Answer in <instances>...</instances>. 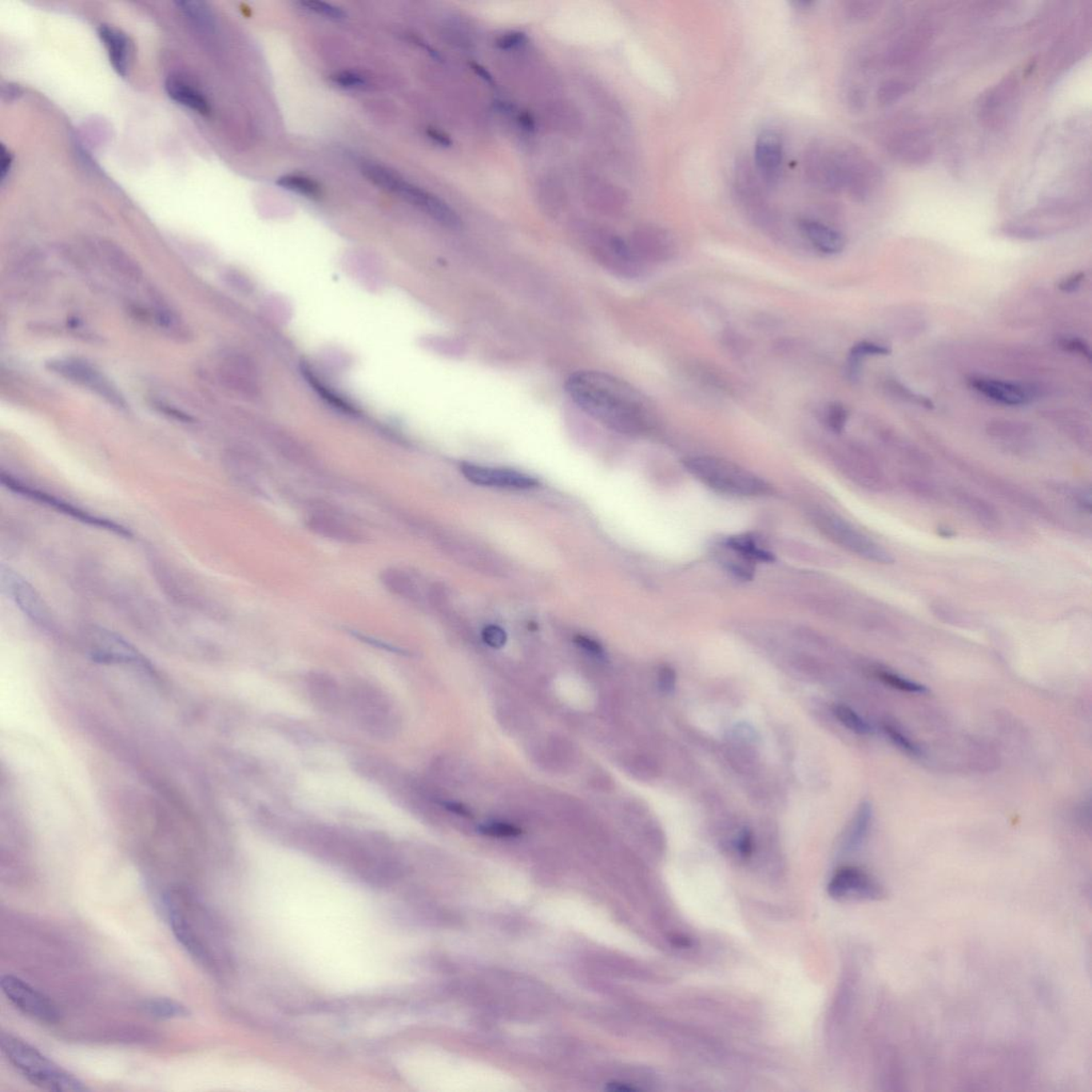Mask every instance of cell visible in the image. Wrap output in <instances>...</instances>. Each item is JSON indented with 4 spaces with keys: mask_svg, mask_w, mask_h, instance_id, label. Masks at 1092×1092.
Here are the masks:
<instances>
[{
    "mask_svg": "<svg viewBox=\"0 0 1092 1092\" xmlns=\"http://www.w3.org/2000/svg\"><path fill=\"white\" fill-rule=\"evenodd\" d=\"M566 390L586 414L621 434H642L652 424V407L646 397L609 373L575 372L567 379Z\"/></svg>",
    "mask_w": 1092,
    "mask_h": 1092,
    "instance_id": "cell-1",
    "label": "cell"
},
{
    "mask_svg": "<svg viewBox=\"0 0 1092 1092\" xmlns=\"http://www.w3.org/2000/svg\"><path fill=\"white\" fill-rule=\"evenodd\" d=\"M0 1047L11 1065L28 1082L43 1090L55 1092L89 1090V1088L77 1076L63 1069L53 1060L42 1054L38 1048L17 1036L3 1032L0 1036Z\"/></svg>",
    "mask_w": 1092,
    "mask_h": 1092,
    "instance_id": "cell-2",
    "label": "cell"
},
{
    "mask_svg": "<svg viewBox=\"0 0 1092 1092\" xmlns=\"http://www.w3.org/2000/svg\"><path fill=\"white\" fill-rule=\"evenodd\" d=\"M346 706L363 732L381 741L398 736L403 720L398 709L384 690L367 682H357L346 692Z\"/></svg>",
    "mask_w": 1092,
    "mask_h": 1092,
    "instance_id": "cell-3",
    "label": "cell"
},
{
    "mask_svg": "<svg viewBox=\"0 0 1092 1092\" xmlns=\"http://www.w3.org/2000/svg\"><path fill=\"white\" fill-rule=\"evenodd\" d=\"M683 464L690 475L718 493L736 498H762L773 492L764 479L718 456H692Z\"/></svg>",
    "mask_w": 1092,
    "mask_h": 1092,
    "instance_id": "cell-4",
    "label": "cell"
},
{
    "mask_svg": "<svg viewBox=\"0 0 1092 1092\" xmlns=\"http://www.w3.org/2000/svg\"><path fill=\"white\" fill-rule=\"evenodd\" d=\"M362 172L372 184L415 206L445 228L458 229L462 225L458 214L442 198L404 180L398 173L387 166L365 164L362 166Z\"/></svg>",
    "mask_w": 1092,
    "mask_h": 1092,
    "instance_id": "cell-5",
    "label": "cell"
},
{
    "mask_svg": "<svg viewBox=\"0 0 1092 1092\" xmlns=\"http://www.w3.org/2000/svg\"><path fill=\"white\" fill-rule=\"evenodd\" d=\"M810 519L825 537L849 553L879 565H892L895 562L889 551L841 516L815 509L810 514Z\"/></svg>",
    "mask_w": 1092,
    "mask_h": 1092,
    "instance_id": "cell-6",
    "label": "cell"
},
{
    "mask_svg": "<svg viewBox=\"0 0 1092 1092\" xmlns=\"http://www.w3.org/2000/svg\"><path fill=\"white\" fill-rule=\"evenodd\" d=\"M46 367L61 378L94 393L118 410H126L129 407L124 395L119 390L117 385L85 360L77 357H63V359L50 361Z\"/></svg>",
    "mask_w": 1092,
    "mask_h": 1092,
    "instance_id": "cell-7",
    "label": "cell"
},
{
    "mask_svg": "<svg viewBox=\"0 0 1092 1092\" xmlns=\"http://www.w3.org/2000/svg\"><path fill=\"white\" fill-rule=\"evenodd\" d=\"M843 192L856 202L872 198L881 180L880 171L861 150L847 146L837 148Z\"/></svg>",
    "mask_w": 1092,
    "mask_h": 1092,
    "instance_id": "cell-8",
    "label": "cell"
},
{
    "mask_svg": "<svg viewBox=\"0 0 1092 1092\" xmlns=\"http://www.w3.org/2000/svg\"><path fill=\"white\" fill-rule=\"evenodd\" d=\"M0 987L17 1010L31 1019L45 1024L61 1021V1011L49 996L17 976L3 975Z\"/></svg>",
    "mask_w": 1092,
    "mask_h": 1092,
    "instance_id": "cell-9",
    "label": "cell"
},
{
    "mask_svg": "<svg viewBox=\"0 0 1092 1092\" xmlns=\"http://www.w3.org/2000/svg\"><path fill=\"white\" fill-rule=\"evenodd\" d=\"M0 480H2L3 486L9 488L10 491L14 492V493L34 500V502L45 504L46 506L54 508L55 510L61 511L62 514H66L75 520H78V521L89 524L91 526L103 528V530L121 535V537H133V534L130 533V530H127V528L119 525L117 523L111 522L109 520L98 518V516L90 514L88 512L79 509V508L71 505V504L65 502V500H62L61 499H59L54 498L53 495L47 494L45 492L39 491L37 488L27 486V484L12 477L11 475H7L5 472H2Z\"/></svg>",
    "mask_w": 1092,
    "mask_h": 1092,
    "instance_id": "cell-10",
    "label": "cell"
},
{
    "mask_svg": "<svg viewBox=\"0 0 1092 1092\" xmlns=\"http://www.w3.org/2000/svg\"><path fill=\"white\" fill-rule=\"evenodd\" d=\"M756 169L749 161L736 162L734 176V192L738 203L744 208L753 220L762 225L772 224L773 218L766 202L763 187Z\"/></svg>",
    "mask_w": 1092,
    "mask_h": 1092,
    "instance_id": "cell-11",
    "label": "cell"
},
{
    "mask_svg": "<svg viewBox=\"0 0 1092 1092\" xmlns=\"http://www.w3.org/2000/svg\"><path fill=\"white\" fill-rule=\"evenodd\" d=\"M804 172L810 182L824 192H843L837 148L821 143L810 146L804 155Z\"/></svg>",
    "mask_w": 1092,
    "mask_h": 1092,
    "instance_id": "cell-12",
    "label": "cell"
},
{
    "mask_svg": "<svg viewBox=\"0 0 1092 1092\" xmlns=\"http://www.w3.org/2000/svg\"><path fill=\"white\" fill-rule=\"evenodd\" d=\"M89 654L94 662L102 664L133 665L145 671H153L148 659L124 639L108 630H94L90 637Z\"/></svg>",
    "mask_w": 1092,
    "mask_h": 1092,
    "instance_id": "cell-13",
    "label": "cell"
},
{
    "mask_svg": "<svg viewBox=\"0 0 1092 1092\" xmlns=\"http://www.w3.org/2000/svg\"><path fill=\"white\" fill-rule=\"evenodd\" d=\"M887 150L895 161L910 166L928 164L933 156V145L926 130L920 127H903L888 138Z\"/></svg>",
    "mask_w": 1092,
    "mask_h": 1092,
    "instance_id": "cell-14",
    "label": "cell"
},
{
    "mask_svg": "<svg viewBox=\"0 0 1092 1092\" xmlns=\"http://www.w3.org/2000/svg\"><path fill=\"white\" fill-rule=\"evenodd\" d=\"M830 896L837 900H880L885 892L868 873L857 868L839 869L830 880Z\"/></svg>",
    "mask_w": 1092,
    "mask_h": 1092,
    "instance_id": "cell-15",
    "label": "cell"
},
{
    "mask_svg": "<svg viewBox=\"0 0 1092 1092\" xmlns=\"http://www.w3.org/2000/svg\"><path fill=\"white\" fill-rule=\"evenodd\" d=\"M783 161L784 143L781 135L774 129L761 132L754 145V169L768 188L779 184Z\"/></svg>",
    "mask_w": 1092,
    "mask_h": 1092,
    "instance_id": "cell-16",
    "label": "cell"
},
{
    "mask_svg": "<svg viewBox=\"0 0 1092 1092\" xmlns=\"http://www.w3.org/2000/svg\"><path fill=\"white\" fill-rule=\"evenodd\" d=\"M218 375L224 387L247 397L260 394L261 379L256 363L242 353H229L222 359Z\"/></svg>",
    "mask_w": 1092,
    "mask_h": 1092,
    "instance_id": "cell-17",
    "label": "cell"
},
{
    "mask_svg": "<svg viewBox=\"0 0 1092 1092\" xmlns=\"http://www.w3.org/2000/svg\"><path fill=\"white\" fill-rule=\"evenodd\" d=\"M3 590L11 597L28 618L38 625H47L50 622V611L37 591L17 572L10 567L2 566L0 569Z\"/></svg>",
    "mask_w": 1092,
    "mask_h": 1092,
    "instance_id": "cell-18",
    "label": "cell"
},
{
    "mask_svg": "<svg viewBox=\"0 0 1092 1092\" xmlns=\"http://www.w3.org/2000/svg\"><path fill=\"white\" fill-rule=\"evenodd\" d=\"M166 906L170 926L178 942L198 963L210 964L208 947L201 938V933L185 915V909L180 900L170 894L166 897Z\"/></svg>",
    "mask_w": 1092,
    "mask_h": 1092,
    "instance_id": "cell-19",
    "label": "cell"
},
{
    "mask_svg": "<svg viewBox=\"0 0 1092 1092\" xmlns=\"http://www.w3.org/2000/svg\"><path fill=\"white\" fill-rule=\"evenodd\" d=\"M841 472L861 488L883 492L889 487L887 475L876 460L867 452L853 450L837 460Z\"/></svg>",
    "mask_w": 1092,
    "mask_h": 1092,
    "instance_id": "cell-20",
    "label": "cell"
},
{
    "mask_svg": "<svg viewBox=\"0 0 1092 1092\" xmlns=\"http://www.w3.org/2000/svg\"><path fill=\"white\" fill-rule=\"evenodd\" d=\"M1016 92H1018V82L1015 77L1010 76L1004 78L980 95L977 107H979V117L984 124L991 127L1002 124L1014 104Z\"/></svg>",
    "mask_w": 1092,
    "mask_h": 1092,
    "instance_id": "cell-21",
    "label": "cell"
},
{
    "mask_svg": "<svg viewBox=\"0 0 1092 1092\" xmlns=\"http://www.w3.org/2000/svg\"><path fill=\"white\" fill-rule=\"evenodd\" d=\"M304 685L309 701L321 712L335 714L346 705V692L328 673L313 671L305 677Z\"/></svg>",
    "mask_w": 1092,
    "mask_h": 1092,
    "instance_id": "cell-22",
    "label": "cell"
},
{
    "mask_svg": "<svg viewBox=\"0 0 1092 1092\" xmlns=\"http://www.w3.org/2000/svg\"><path fill=\"white\" fill-rule=\"evenodd\" d=\"M630 245L641 263L665 261L670 260L675 253V241L673 235L657 226H646L639 229Z\"/></svg>",
    "mask_w": 1092,
    "mask_h": 1092,
    "instance_id": "cell-23",
    "label": "cell"
},
{
    "mask_svg": "<svg viewBox=\"0 0 1092 1092\" xmlns=\"http://www.w3.org/2000/svg\"><path fill=\"white\" fill-rule=\"evenodd\" d=\"M970 387L979 394L1008 407H1020L1031 403L1034 393L1026 385L1008 381L974 377L968 380Z\"/></svg>",
    "mask_w": 1092,
    "mask_h": 1092,
    "instance_id": "cell-24",
    "label": "cell"
},
{
    "mask_svg": "<svg viewBox=\"0 0 1092 1092\" xmlns=\"http://www.w3.org/2000/svg\"><path fill=\"white\" fill-rule=\"evenodd\" d=\"M462 472L468 482L478 486L507 488H530L539 483L530 476L504 468H490L463 463Z\"/></svg>",
    "mask_w": 1092,
    "mask_h": 1092,
    "instance_id": "cell-25",
    "label": "cell"
},
{
    "mask_svg": "<svg viewBox=\"0 0 1092 1092\" xmlns=\"http://www.w3.org/2000/svg\"><path fill=\"white\" fill-rule=\"evenodd\" d=\"M99 38L108 53L111 65L119 75L125 77L132 66L134 46L126 34L116 27L102 25Z\"/></svg>",
    "mask_w": 1092,
    "mask_h": 1092,
    "instance_id": "cell-26",
    "label": "cell"
},
{
    "mask_svg": "<svg viewBox=\"0 0 1092 1092\" xmlns=\"http://www.w3.org/2000/svg\"><path fill=\"white\" fill-rule=\"evenodd\" d=\"M802 236L812 245L818 252L826 256H836L843 251L846 240L843 234L827 224L817 220L801 219L798 222Z\"/></svg>",
    "mask_w": 1092,
    "mask_h": 1092,
    "instance_id": "cell-27",
    "label": "cell"
},
{
    "mask_svg": "<svg viewBox=\"0 0 1092 1092\" xmlns=\"http://www.w3.org/2000/svg\"><path fill=\"white\" fill-rule=\"evenodd\" d=\"M307 526L313 533L325 539L345 544L362 542V535L348 523L341 521L335 516L325 514H314L307 520Z\"/></svg>",
    "mask_w": 1092,
    "mask_h": 1092,
    "instance_id": "cell-28",
    "label": "cell"
},
{
    "mask_svg": "<svg viewBox=\"0 0 1092 1092\" xmlns=\"http://www.w3.org/2000/svg\"><path fill=\"white\" fill-rule=\"evenodd\" d=\"M952 495L957 506L966 512L968 516H971L979 525L987 528V530H992V528L999 526L1000 521L999 511L986 499L963 490H954Z\"/></svg>",
    "mask_w": 1092,
    "mask_h": 1092,
    "instance_id": "cell-29",
    "label": "cell"
},
{
    "mask_svg": "<svg viewBox=\"0 0 1092 1092\" xmlns=\"http://www.w3.org/2000/svg\"><path fill=\"white\" fill-rule=\"evenodd\" d=\"M166 91L171 99L186 108L198 113L208 114L210 105L208 98L200 91L193 88L189 83L177 77H169L166 82Z\"/></svg>",
    "mask_w": 1092,
    "mask_h": 1092,
    "instance_id": "cell-30",
    "label": "cell"
},
{
    "mask_svg": "<svg viewBox=\"0 0 1092 1092\" xmlns=\"http://www.w3.org/2000/svg\"><path fill=\"white\" fill-rule=\"evenodd\" d=\"M380 581L396 597L413 602L419 599V590L415 579L407 572L390 567L381 573Z\"/></svg>",
    "mask_w": 1092,
    "mask_h": 1092,
    "instance_id": "cell-31",
    "label": "cell"
},
{
    "mask_svg": "<svg viewBox=\"0 0 1092 1092\" xmlns=\"http://www.w3.org/2000/svg\"><path fill=\"white\" fill-rule=\"evenodd\" d=\"M103 261L111 272L127 281L139 282L142 279V268L132 257L117 247H107L102 250Z\"/></svg>",
    "mask_w": 1092,
    "mask_h": 1092,
    "instance_id": "cell-32",
    "label": "cell"
},
{
    "mask_svg": "<svg viewBox=\"0 0 1092 1092\" xmlns=\"http://www.w3.org/2000/svg\"><path fill=\"white\" fill-rule=\"evenodd\" d=\"M726 547L741 555L742 558L756 562H773V555L762 547L757 539L750 535H740L730 537L722 542Z\"/></svg>",
    "mask_w": 1092,
    "mask_h": 1092,
    "instance_id": "cell-33",
    "label": "cell"
},
{
    "mask_svg": "<svg viewBox=\"0 0 1092 1092\" xmlns=\"http://www.w3.org/2000/svg\"><path fill=\"white\" fill-rule=\"evenodd\" d=\"M141 1008L145 1014L161 1020L188 1018V1008L177 1000L169 998H152L143 1000Z\"/></svg>",
    "mask_w": 1092,
    "mask_h": 1092,
    "instance_id": "cell-34",
    "label": "cell"
},
{
    "mask_svg": "<svg viewBox=\"0 0 1092 1092\" xmlns=\"http://www.w3.org/2000/svg\"><path fill=\"white\" fill-rule=\"evenodd\" d=\"M872 817L873 809L871 804L868 801L862 802L859 809L857 810L855 817H853L851 827H849L847 836H846V848L848 851H855L863 843L869 827H871Z\"/></svg>",
    "mask_w": 1092,
    "mask_h": 1092,
    "instance_id": "cell-35",
    "label": "cell"
},
{
    "mask_svg": "<svg viewBox=\"0 0 1092 1092\" xmlns=\"http://www.w3.org/2000/svg\"><path fill=\"white\" fill-rule=\"evenodd\" d=\"M891 349L873 341H860L851 349L849 353V376L852 380L859 378L861 361L868 356H889Z\"/></svg>",
    "mask_w": 1092,
    "mask_h": 1092,
    "instance_id": "cell-36",
    "label": "cell"
},
{
    "mask_svg": "<svg viewBox=\"0 0 1092 1092\" xmlns=\"http://www.w3.org/2000/svg\"><path fill=\"white\" fill-rule=\"evenodd\" d=\"M303 372L305 378L308 379V382L313 385L314 390L319 393V395L323 396V398L325 399L328 404H331L332 407L339 409L341 412L351 413V414L356 413V409L352 407V404H349L347 400L341 398V396L336 394V393L331 390V388L328 387L327 384L321 382L320 379L317 377L316 373L314 372L313 369L307 367V365H304L303 367Z\"/></svg>",
    "mask_w": 1092,
    "mask_h": 1092,
    "instance_id": "cell-37",
    "label": "cell"
},
{
    "mask_svg": "<svg viewBox=\"0 0 1092 1092\" xmlns=\"http://www.w3.org/2000/svg\"><path fill=\"white\" fill-rule=\"evenodd\" d=\"M277 184L283 187L284 189L291 190L313 200L319 198L323 194L321 187L313 178L299 176V174H288V176L281 177L277 181Z\"/></svg>",
    "mask_w": 1092,
    "mask_h": 1092,
    "instance_id": "cell-38",
    "label": "cell"
},
{
    "mask_svg": "<svg viewBox=\"0 0 1092 1092\" xmlns=\"http://www.w3.org/2000/svg\"><path fill=\"white\" fill-rule=\"evenodd\" d=\"M833 713H835L836 720L853 733L859 734V736H868V734L873 732L872 726L847 705H836L833 710Z\"/></svg>",
    "mask_w": 1092,
    "mask_h": 1092,
    "instance_id": "cell-39",
    "label": "cell"
},
{
    "mask_svg": "<svg viewBox=\"0 0 1092 1092\" xmlns=\"http://www.w3.org/2000/svg\"><path fill=\"white\" fill-rule=\"evenodd\" d=\"M912 86L906 82L899 81V79H889V81L881 83L878 91H877V101L881 106H889L895 104L901 98L910 92Z\"/></svg>",
    "mask_w": 1092,
    "mask_h": 1092,
    "instance_id": "cell-40",
    "label": "cell"
},
{
    "mask_svg": "<svg viewBox=\"0 0 1092 1092\" xmlns=\"http://www.w3.org/2000/svg\"><path fill=\"white\" fill-rule=\"evenodd\" d=\"M177 7L180 8V10L187 18L192 19V21L198 27L204 28V29H209V28L214 26L212 11L209 10V8L206 7L205 3L198 2H180L177 3Z\"/></svg>",
    "mask_w": 1092,
    "mask_h": 1092,
    "instance_id": "cell-41",
    "label": "cell"
},
{
    "mask_svg": "<svg viewBox=\"0 0 1092 1092\" xmlns=\"http://www.w3.org/2000/svg\"><path fill=\"white\" fill-rule=\"evenodd\" d=\"M297 5L304 11L311 12V13H315L325 18L335 19V21H340V19L346 17L345 12L340 7L328 3L317 2V0H303V2L297 3Z\"/></svg>",
    "mask_w": 1092,
    "mask_h": 1092,
    "instance_id": "cell-42",
    "label": "cell"
},
{
    "mask_svg": "<svg viewBox=\"0 0 1092 1092\" xmlns=\"http://www.w3.org/2000/svg\"><path fill=\"white\" fill-rule=\"evenodd\" d=\"M878 678L885 685L892 688L899 689L900 692L910 694H925L927 693L926 687L917 684L915 682L909 681L907 678L900 677L899 674L889 673V671H879Z\"/></svg>",
    "mask_w": 1092,
    "mask_h": 1092,
    "instance_id": "cell-43",
    "label": "cell"
},
{
    "mask_svg": "<svg viewBox=\"0 0 1092 1092\" xmlns=\"http://www.w3.org/2000/svg\"><path fill=\"white\" fill-rule=\"evenodd\" d=\"M1058 490L1060 492V493H1063V496H1066V498L1069 499V502L1072 504V505H1074L1076 508H1078L1079 511H1083L1085 512V514H1090L1091 512L1090 490H1087V488H1085L1066 486V484L1065 486H1060V484H1058Z\"/></svg>",
    "mask_w": 1092,
    "mask_h": 1092,
    "instance_id": "cell-44",
    "label": "cell"
},
{
    "mask_svg": "<svg viewBox=\"0 0 1092 1092\" xmlns=\"http://www.w3.org/2000/svg\"><path fill=\"white\" fill-rule=\"evenodd\" d=\"M880 7L881 3L877 2H851L846 5V12L855 21H867L878 13Z\"/></svg>",
    "mask_w": 1092,
    "mask_h": 1092,
    "instance_id": "cell-45",
    "label": "cell"
},
{
    "mask_svg": "<svg viewBox=\"0 0 1092 1092\" xmlns=\"http://www.w3.org/2000/svg\"><path fill=\"white\" fill-rule=\"evenodd\" d=\"M477 830L483 836L493 837H516L522 835V830L515 826L498 821L480 825Z\"/></svg>",
    "mask_w": 1092,
    "mask_h": 1092,
    "instance_id": "cell-46",
    "label": "cell"
},
{
    "mask_svg": "<svg viewBox=\"0 0 1092 1092\" xmlns=\"http://www.w3.org/2000/svg\"><path fill=\"white\" fill-rule=\"evenodd\" d=\"M826 420H827V425L833 432H836V434H841V432L844 430L846 424H847V409L840 403H833L830 404L827 410V416H826Z\"/></svg>",
    "mask_w": 1092,
    "mask_h": 1092,
    "instance_id": "cell-47",
    "label": "cell"
},
{
    "mask_svg": "<svg viewBox=\"0 0 1092 1092\" xmlns=\"http://www.w3.org/2000/svg\"><path fill=\"white\" fill-rule=\"evenodd\" d=\"M331 81L345 89H363L367 86V78L353 71H343L333 74Z\"/></svg>",
    "mask_w": 1092,
    "mask_h": 1092,
    "instance_id": "cell-48",
    "label": "cell"
},
{
    "mask_svg": "<svg viewBox=\"0 0 1092 1092\" xmlns=\"http://www.w3.org/2000/svg\"><path fill=\"white\" fill-rule=\"evenodd\" d=\"M884 730L885 734L889 736V741L893 742V745L896 746L897 748L901 750V752L911 754V756H919L921 753L919 746L913 744V742L909 740L906 736H904L899 729L895 728L894 725L888 724L884 725Z\"/></svg>",
    "mask_w": 1092,
    "mask_h": 1092,
    "instance_id": "cell-49",
    "label": "cell"
},
{
    "mask_svg": "<svg viewBox=\"0 0 1092 1092\" xmlns=\"http://www.w3.org/2000/svg\"><path fill=\"white\" fill-rule=\"evenodd\" d=\"M154 314L155 319H156V323L160 324V327L164 328L165 330H169V331H171V330H177L178 325H180V319H178L176 312H173L172 309H170V308L166 307L164 303L156 304V307H155L154 309Z\"/></svg>",
    "mask_w": 1092,
    "mask_h": 1092,
    "instance_id": "cell-50",
    "label": "cell"
},
{
    "mask_svg": "<svg viewBox=\"0 0 1092 1092\" xmlns=\"http://www.w3.org/2000/svg\"><path fill=\"white\" fill-rule=\"evenodd\" d=\"M658 688L662 694H671L677 687V673L670 666H662L657 674Z\"/></svg>",
    "mask_w": 1092,
    "mask_h": 1092,
    "instance_id": "cell-51",
    "label": "cell"
},
{
    "mask_svg": "<svg viewBox=\"0 0 1092 1092\" xmlns=\"http://www.w3.org/2000/svg\"><path fill=\"white\" fill-rule=\"evenodd\" d=\"M483 639L488 646L499 649L505 646L507 635L499 626L488 625L483 630Z\"/></svg>",
    "mask_w": 1092,
    "mask_h": 1092,
    "instance_id": "cell-52",
    "label": "cell"
},
{
    "mask_svg": "<svg viewBox=\"0 0 1092 1092\" xmlns=\"http://www.w3.org/2000/svg\"><path fill=\"white\" fill-rule=\"evenodd\" d=\"M526 34L521 31H511L505 34L496 41V45L503 50H514L515 47L522 45L525 42Z\"/></svg>",
    "mask_w": 1092,
    "mask_h": 1092,
    "instance_id": "cell-53",
    "label": "cell"
},
{
    "mask_svg": "<svg viewBox=\"0 0 1092 1092\" xmlns=\"http://www.w3.org/2000/svg\"><path fill=\"white\" fill-rule=\"evenodd\" d=\"M736 849L740 855L749 857L753 852V835L748 827L742 828L736 841Z\"/></svg>",
    "mask_w": 1092,
    "mask_h": 1092,
    "instance_id": "cell-54",
    "label": "cell"
},
{
    "mask_svg": "<svg viewBox=\"0 0 1092 1092\" xmlns=\"http://www.w3.org/2000/svg\"><path fill=\"white\" fill-rule=\"evenodd\" d=\"M154 408L156 409L157 411L162 413V414L168 416V418L170 419L178 420V422L186 423V424L194 422V419L193 418L192 415L187 414L186 412L178 410V409L177 408L171 407L170 404H166L164 403H155Z\"/></svg>",
    "mask_w": 1092,
    "mask_h": 1092,
    "instance_id": "cell-55",
    "label": "cell"
},
{
    "mask_svg": "<svg viewBox=\"0 0 1092 1092\" xmlns=\"http://www.w3.org/2000/svg\"><path fill=\"white\" fill-rule=\"evenodd\" d=\"M225 280L233 288L240 293H248L252 291V284L247 277L242 276L240 272H229L225 273Z\"/></svg>",
    "mask_w": 1092,
    "mask_h": 1092,
    "instance_id": "cell-56",
    "label": "cell"
},
{
    "mask_svg": "<svg viewBox=\"0 0 1092 1092\" xmlns=\"http://www.w3.org/2000/svg\"><path fill=\"white\" fill-rule=\"evenodd\" d=\"M574 641L579 648L585 650L586 652L598 657H604V649L602 648V646L599 645V642L593 641V639L578 635V636L575 637Z\"/></svg>",
    "mask_w": 1092,
    "mask_h": 1092,
    "instance_id": "cell-57",
    "label": "cell"
},
{
    "mask_svg": "<svg viewBox=\"0 0 1092 1092\" xmlns=\"http://www.w3.org/2000/svg\"><path fill=\"white\" fill-rule=\"evenodd\" d=\"M1062 345L1063 348L1067 349V351L1074 353H1079V355L1085 356L1087 357L1088 360H1090L1091 357L1090 348L1089 346H1088L1085 341H1083L1082 340L1079 339H1075V337H1074V339L1063 340Z\"/></svg>",
    "mask_w": 1092,
    "mask_h": 1092,
    "instance_id": "cell-58",
    "label": "cell"
},
{
    "mask_svg": "<svg viewBox=\"0 0 1092 1092\" xmlns=\"http://www.w3.org/2000/svg\"><path fill=\"white\" fill-rule=\"evenodd\" d=\"M440 805H442V807L445 810H446V811L451 814H455V815L456 816L464 817V818L472 817L471 810L467 809L466 805L462 804H459V802L440 801Z\"/></svg>",
    "mask_w": 1092,
    "mask_h": 1092,
    "instance_id": "cell-59",
    "label": "cell"
},
{
    "mask_svg": "<svg viewBox=\"0 0 1092 1092\" xmlns=\"http://www.w3.org/2000/svg\"><path fill=\"white\" fill-rule=\"evenodd\" d=\"M0 161H2V168H0V178H2V182L3 184V182H5L6 181L8 174L10 173V171L12 169V165H13V156H12L10 150L6 149L5 145H2V154H0Z\"/></svg>",
    "mask_w": 1092,
    "mask_h": 1092,
    "instance_id": "cell-60",
    "label": "cell"
},
{
    "mask_svg": "<svg viewBox=\"0 0 1092 1092\" xmlns=\"http://www.w3.org/2000/svg\"><path fill=\"white\" fill-rule=\"evenodd\" d=\"M1084 277H1085V273H1074V275L1066 277V279L1059 284V288L1062 289L1063 292L1066 293L1074 292L1079 288V286H1081Z\"/></svg>",
    "mask_w": 1092,
    "mask_h": 1092,
    "instance_id": "cell-61",
    "label": "cell"
},
{
    "mask_svg": "<svg viewBox=\"0 0 1092 1092\" xmlns=\"http://www.w3.org/2000/svg\"><path fill=\"white\" fill-rule=\"evenodd\" d=\"M427 136L430 138L432 141L436 143V145H442V146L451 145V140L450 136H447V135L443 133L442 130H439L435 129H428Z\"/></svg>",
    "mask_w": 1092,
    "mask_h": 1092,
    "instance_id": "cell-62",
    "label": "cell"
},
{
    "mask_svg": "<svg viewBox=\"0 0 1092 1092\" xmlns=\"http://www.w3.org/2000/svg\"><path fill=\"white\" fill-rule=\"evenodd\" d=\"M474 70L477 71V74H479L480 76H482L483 79H486L487 82H492L491 75L488 74V71L483 69V67L479 66H475Z\"/></svg>",
    "mask_w": 1092,
    "mask_h": 1092,
    "instance_id": "cell-63",
    "label": "cell"
}]
</instances>
